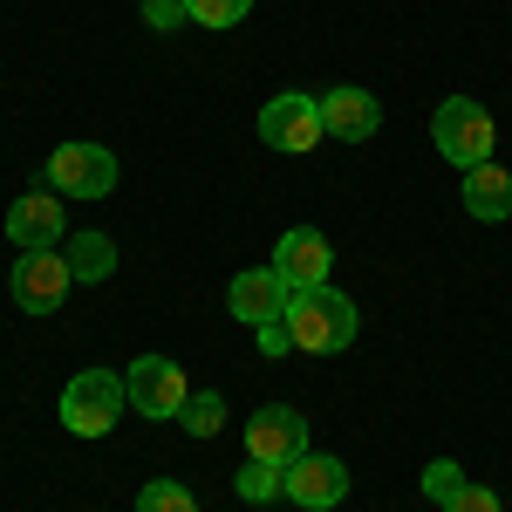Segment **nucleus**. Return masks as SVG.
<instances>
[{
    "mask_svg": "<svg viewBox=\"0 0 512 512\" xmlns=\"http://www.w3.org/2000/svg\"><path fill=\"white\" fill-rule=\"evenodd\" d=\"M280 328H287V342H294L301 355H342L355 342L362 315H355L349 294H335V287H308V294H294V301H287Z\"/></svg>",
    "mask_w": 512,
    "mask_h": 512,
    "instance_id": "1",
    "label": "nucleus"
},
{
    "mask_svg": "<svg viewBox=\"0 0 512 512\" xmlns=\"http://www.w3.org/2000/svg\"><path fill=\"white\" fill-rule=\"evenodd\" d=\"M431 144L444 164H458V171H472V164H492V151H499V123H492V110L478 103V96H444L431 117Z\"/></svg>",
    "mask_w": 512,
    "mask_h": 512,
    "instance_id": "2",
    "label": "nucleus"
},
{
    "mask_svg": "<svg viewBox=\"0 0 512 512\" xmlns=\"http://www.w3.org/2000/svg\"><path fill=\"white\" fill-rule=\"evenodd\" d=\"M123 403H130V390H123L117 369H76L69 390H62V424L76 437H103V431H117Z\"/></svg>",
    "mask_w": 512,
    "mask_h": 512,
    "instance_id": "3",
    "label": "nucleus"
},
{
    "mask_svg": "<svg viewBox=\"0 0 512 512\" xmlns=\"http://www.w3.org/2000/svg\"><path fill=\"white\" fill-rule=\"evenodd\" d=\"M14 301H21V315H55L62 301H69V287H76V267H69V253L62 246H35V253H21L14 260Z\"/></svg>",
    "mask_w": 512,
    "mask_h": 512,
    "instance_id": "4",
    "label": "nucleus"
},
{
    "mask_svg": "<svg viewBox=\"0 0 512 512\" xmlns=\"http://www.w3.org/2000/svg\"><path fill=\"white\" fill-rule=\"evenodd\" d=\"M41 178H48V192H62V198H110L117 192V158L103 144H55L48 164H41Z\"/></svg>",
    "mask_w": 512,
    "mask_h": 512,
    "instance_id": "5",
    "label": "nucleus"
},
{
    "mask_svg": "<svg viewBox=\"0 0 512 512\" xmlns=\"http://www.w3.org/2000/svg\"><path fill=\"white\" fill-rule=\"evenodd\" d=\"M260 137H267V151H287V158H308L321 151V96H301V89H287V96H267V110H260Z\"/></svg>",
    "mask_w": 512,
    "mask_h": 512,
    "instance_id": "6",
    "label": "nucleus"
},
{
    "mask_svg": "<svg viewBox=\"0 0 512 512\" xmlns=\"http://www.w3.org/2000/svg\"><path fill=\"white\" fill-rule=\"evenodd\" d=\"M123 390H130V410L137 417H185V369L171 362V355H137L130 362V376H123Z\"/></svg>",
    "mask_w": 512,
    "mask_h": 512,
    "instance_id": "7",
    "label": "nucleus"
},
{
    "mask_svg": "<svg viewBox=\"0 0 512 512\" xmlns=\"http://www.w3.org/2000/svg\"><path fill=\"white\" fill-rule=\"evenodd\" d=\"M308 451V417L301 410H287V403H267V410H253V424H246V458H260V465H294Z\"/></svg>",
    "mask_w": 512,
    "mask_h": 512,
    "instance_id": "8",
    "label": "nucleus"
},
{
    "mask_svg": "<svg viewBox=\"0 0 512 512\" xmlns=\"http://www.w3.org/2000/svg\"><path fill=\"white\" fill-rule=\"evenodd\" d=\"M287 499L301 512H335L349 499V465L328 458V451H301V458L287 465Z\"/></svg>",
    "mask_w": 512,
    "mask_h": 512,
    "instance_id": "9",
    "label": "nucleus"
},
{
    "mask_svg": "<svg viewBox=\"0 0 512 512\" xmlns=\"http://www.w3.org/2000/svg\"><path fill=\"white\" fill-rule=\"evenodd\" d=\"M280 280H287V294H308V287H328V267H335V253H328V239L315 226H294V233H280L274 260H267Z\"/></svg>",
    "mask_w": 512,
    "mask_h": 512,
    "instance_id": "10",
    "label": "nucleus"
},
{
    "mask_svg": "<svg viewBox=\"0 0 512 512\" xmlns=\"http://www.w3.org/2000/svg\"><path fill=\"white\" fill-rule=\"evenodd\" d=\"M69 233V212H62V192H21L7 205V239L21 246V253H35V246H62Z\"/></svg>",
    "mask_w": 512,
    "mask_h": 512,
    "instance_id": "11",
    "label": "nucleus"
},
{
    "mask_svg": "<svg viewBox=\"0 0 512 512\" xmlns=\"http://www.w3.org/2000/svg\"><path fill=\"white\" fill-rule=\"evenodd\" d=\"M287 280L274 274V267H246V274L226 287V308H233V321L239 328H267V321H280L287 315Z\"/></svg>",
    "mask_w": 512,
    "mask_h": 512,
    "instance_id": "12",
    "label": "nucleus"
},
{
    "mask_svg": "<svg viewBox=\"0 0 512 512\" xmlns=\"http://www.w3.org/2000/svg\"><path fill=\"white\" fill-rule=\"evenodd\" d=\"M321 130H328V137H342V144H369V137L383 130V103H376L369 89L342 82V89H328V96H321Z\"/></svg>",
    "mask_w": 512,
    "mask_h": 512,
    "instance_id": "13",
    "label": "nucleus"
},
{
    "mask_svg": "<svg viewBox=\"0 0 512 512\" xmlns=\"http://www.w3.org/2000/svg\"><path fill=\"white\" fill-rule=\"evenodd\" d=\"M465 212L485 219V226L512 219V171L506 164H472V171H465Z\"/></svg>",
    "mask_w": 512,
    "mask_h": 512,
    "instance_id": "14",
    "label": "nucleus"
},
{
    "mask_svg": "<svg viewBox=\"0 0 512 512\" xmlns=\"http://www.w3.org/2000/svg\"><path fill=\"white\" fill-rule=\"evenodd\" d=\"M62 253H69L76 280H110V274H117V239H110V233H76Z\"/></svg>",
    "mask_w": 512,
    "mask_h": 512,
    "instance_id": "15",
    "label": "nucleus"
},
{
    "mask_svg": "<svg viewBox=\"0 0 512 512\" xmlns=\"http://www.w3.org/2000/svg\"><path fill=\"white\" fill-rule=\"evenodd\" d=\"M233 485H239L246 506H274V499H287V472H280V465H260V458H246Z\"/></svg>",
    "mask_w": 512,
    "mask_h": 512,
    "instance_id": "16",
    "label": "nucleus"
},
{
    "mask_svg": "<svg viewBox=\"0 0 512 512\" xmlns=\"http://www.w3.org/2000/svg\"><path fill=\"white\" fill-rule=\"evenodd\" d=\"M185 431L192 437H219L226 431V396L219 390H192L185 396Z\"/></svg>",
    "mask_w": 512,
    "mask_h": 512,
    "instance_id": "17",
    "label": "nucleus"
},
{
    "mask_svg": "<svg viewBox=\"0 0 512 512\" xmlns=\"http://www.w3.org/2000/svg\"><path fill=\"white\" fill-rule=\"evenodd\" d=\"M137 512H198V499L178 485V478H151V485L137 492Z\"/></svg>",
    "mask_w": 512,
    "mask_h": 512,
    "instance_id": "18",
    "label": "nucleus"
},
{
    "mask_svg": "<svg viewBox=\"0 0 512 512\" xmlns=\"http://www.w3.org/2000/svg\"><path fill=\"white\" fill-rule=\"evenodd\" d=\"M185 7H192L198 28H239L253 14V0H185Z\"/></svg>",
    "mask_w": 512,
    "mask_h": 512,
    "instance_id": "19",
    "label": "nucleus"
},
{
    "mask_svg": "<svg viewBox=\"0 0 512 512\" xmlns=\"http://www.w3.org/2000/svg\"><path fill=\"white\" fill-rule=\"evenodd\" d=\"M444 512H506V506H499V492H492V485H472V478H465V485L444 499Z\"/></svg>",
    "mask_w": 512,
    "mask_h": 512,
    "instance_id": "20",
    "label": "nucleus"
},
{
    "mask_svg": "<svg viewBox=\"0 0 512 512\" xmlns=\"http://www.w3.org/2000/svg\"><path fill=\"white\" fill-rule=\"evenodd\" d=\"M458 485H465V472H458V465H451V458H431V465H424V492H431L437 506H444V499H451V492H458Z\"/></svg>",
    "mask_w": 512,
    "mask_h": 512,
    "instance_id": "21",
    "label": "nucleus"
},
{
    "mask_svg": "<svg viewBox=\"0 0 512 512\" xmlns=\"http://www.w3.org/2000/svg\"><path fill=\"white\" fill-rule=\"evenodd\" d=\"M144 21H151V28H185L192 7H185V0H144Z\"/></svg>",
    "mask_w": 512,
    "mask_h": 512,
    "instance_id": "22",
    "label": "nucleus"
},
{
    "mask_svg": "<svg viewBox=\"0 0 512 512\" xmlns=\"http://www.w3.org/2000/svg\"><path fill=\"white\" fill-rule=\"evenodd\" d=\"M253 335H260V355H294V342H287V328H280V321L253 328Z\"/></svg>",
    "mask_w": 512,
    "mask_h": 512,
    "instance_id": "23",
    "label": "nucleus"
}]
</instances>
